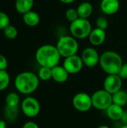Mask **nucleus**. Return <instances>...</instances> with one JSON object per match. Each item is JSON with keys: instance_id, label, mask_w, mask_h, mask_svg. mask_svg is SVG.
I'll use <instances>...</instances> for the list:
<instances>
[{"instance_id": "obj_30", "label": "nucleus", "mask_w": 127, "mask_h": 128, "mask_svg": "<svg viewBox=\"0 0 127 128\" xmlns=\"http://www.w3.org/2000/svg\"><path fill=\"white\" fill-rule=\"evenodd\" d=\"M121 121H122L124 124H127V111H124L123 117H122Z\"/></svg>"}, {"instance_id": "obj_21", "label": "nucleus", "mask_w": 127, "mask_h": 128, "mask_svg": "<svg viewBox=\"0 0 127 128\" xmlns=\"http://www.w3.org/2000/svg\"><path fill=\"white\" fill-rule=\"evenodd\" d=\"M10 75L7 70H0V92L5 90L10 84Z\"/></svg>"}, {"instance_id": "obj_32", "label": "nucleus", "mask_w": 127, "mask_h": 128, "mask_svg": "<svg viewBox=\"0 0 127 128\" xmlns=\"http://www.w3.org/2000/svg\"><path fill=\"white\" fill-rule=\"evenodd\" d=\"M0 128H6V123L0 118Z\"/></svg>"}, {"instance_id": "obj_3", "label": "nucleus", "mask_w": 127, "mask_h": 128, "mask_svg": "<svg viewBox=\"0 0 127 128\" xmlns=\"http://www.w3.org/2000/svg\"><path fill=\"white\" fill-rule=\"evenodd\" d=\"M100 65L108 75L119 74L124 64L121 56L114 51H106L100 58Z\"/></svg>"}, {"instance_id": "obj_26", "label": "nucleus", "mask_w": 127, "mask_h": 128, "mask_svg": "<svg viewBox=\"0 0 127 128\" xmlns=\"http://www.w3.org/2000/svg\"><path fill=\"white\" fill-rule=\"evenodd\" d=\"M96 26H97V28H99L100 29L106 31V29L109 26V20H107V18L104 16H99L96 20Z\"/></svg>"}, {"instance_id": "obj_15", "label": "nucleus", "mask_w": 127, "mask_h": 128, "mask_svg": "<svg viewBox=\"0 0 127 128\" xmlns=\"http://www.w3.org/2000/svg\"><path fill=\"white\" fill-rule=\"evenodd\" d=\"M106 111L107 116L112 121H121L124 112L122 106L115 104H112Z\"/></svg>"}, {"instance_id": "obj_17", "label": "nucleus", "mask_w": 127, "mask_h": 128, "mask_svg": "<svg viewBox=\"0 0 127 128\" xmlns=\"http://www.w3.org/2000/svg\"><path fill=\"white\" fill-rule=\"evenodd\" d=\"M33 5H34V0H16L15 1L16 10L22 15L28 11L32 10Z\"/></svg>"}, {"instance_id": "obj_9", "label": "nucleus", "mask_w": 127, "mask_h": 128, "mask_svg": "<svg viewBox=\"0 0 127 128\" xmlns=\"http://www.w3.org/2000/svg\"><path fill=\"white\" fill-rule=\"evenodd\" d=\"M84 65L88 68H94L100 63V56L93 47H87L83 50L81 55Z\"/></svg>"}, {"instance_id": "obj_10", "label": "nucleus", "mask_w": 127, "mask_h": 128, "mask_svg": "<svg viewBox=\"0 0 127 128\" xmlns=\"http://www.w3.org/2000/svg\"><path fill=\"white\" fill-rule=\"evenodd\" d=\"M83 65L84 64L81 56L77 55L65 58L63 63V67L69 74H76L80 72L83 68Z\"/></svg>"}, {"instance_id": "obj_33", "label": "nucleus", "mask_w": 127, "mask_h": 128, "mask_svg": "<svg viewBox=\"0 0 127 128\" xmlns=\"http://www.w3.org/2000/svg\"><path fill=\"white\" fill-rule=\"evenodd\" d=\"M97 128H110L109 126H107V125H105V124H103V125H100V126H99Z\"/></svg>"}, {"instance_id": "obj_24", "label": "nucleus", "mask_w": 127, "mask_h": 128, "mask_svg": "<svg viewBox=\"0 0 127 128\" xmlns=\"http://www.w3.org/2000/svg\"><path fill=\"white\" fill-rule=\"evenodd\" d=\"M65 17L70 22H73L76 21V20H78L79 18L77 10L74 9V8L67 9L66 10V13H65Z\"/></svg>"}, {"instance_id": "obj_16", "label": "nucleus", "mask_w": 127, "mask_h": 128, "mask_svg": "<svg viewBox=\"0 0 127 128\" xmlns=\"http://www.w3.org/2000/svg\"><path fill=\"white\" fill-rule=\"evenodd\" d=\"M22 20L26 26L34 27L40 23V17L37 12L31 10L22 15Z\"/></svg>"}, {"instance_id": "obj_22", "label": "nucleus", "mask_w": 127, "mask_h": 128, "mask_svg": "<svg viewBox=\"0 0 127 128\" xmlns=\"http://www.w3.org/2000/svg\"><path fill=\"white\" fill-rule=\"evenodd\" d=\"M37 76L43 81H48L52 79V68L46 67H40L38 70Z\"/></svg>"}, {"instance_id": "obj_31", "label": "nucleus", "mask_w": 127, "mask_h": 128, "mask_svg": "<svg viewBox=\"0 0 127 128\" xmlns=\"http://www.w3.org/2000/svg\"><path fill=\"white\" fill-rule=\"evenodd\" d=\"M59 1L62 3H64V4H70V3L74 2L76 0H59Z\"/></svg>"}, {"instance_id": "obj_29", "label": "nucleus", "mask_w": 127, "mask_h": 128, "mask_svg": "<svg viewBox=\"0 0 127 128\" xmlns=\"http://www.w3.org/2000/svg\"><path fill=\"white\" fill-rule=\"evenodd\" d=\"M22 128H40L39 126L34 122H28L25 123Z\"/></svg>"}, {"instance_id": "obj_14", "label": "nucleus", "mask_w": 127, "mask_h": 128, "mask_svg": "<svg viewBox=\"0 0 127 128\" xmlns=\"http://www.w3.org/2000/svg\"><path fill=\"white\" fill-rule=\"evenodd\" d=\"M69 75L70 74L63 66L57 65L52 68V79L58 83L67 82Z\"/></svg>"}, {"instance_id": "obj_27", "label": "nucleus", "mask_w": 127, "mask_h": 128, "mask_svg": "<svg viewBox=\"0 0 127 128\" xmlns=\"http://www.w3.org/2000/svg\"><path fill=\"white\" fill-rule=\"evenodd\" d=\"M7 68V60L6 57L0 54V70H6Z\"/></svg>"}, {"instance_id": "obj_4", "label": "nucleus", "mask_w": 127, "mask_h": 128, "mask_svg": "<svg viewBox=\"0 0 127 128\" xmlns=\"http://www.w3.org/2000/svg\"><path fill=\"white\" fill-rule=\"evenodd\" d=\"M56 47L61 57L67 58L76 55L79 50V44L73 36H61L56 44Z\"/></svg>"}, {"instance_id": "obj_13", "label": "nucleus", "mask_w": 127, "mask_h": 128, "mask_svg": "<svg viewBox=\"0 0 127 128\" xmlns=\"http://www.w3.org/2000/svg\"><path fill=\"white\" fill-rule=\"evenodd\" d=\"M106 38V31L96 27L95 28L92 29L88 37V39L90 43L93 46H100L104 43Z\"/></svg>"}, {"instance_id": "obj_6", "label": "nucleus", "mask_w": 127, "mask_h": 128, "mask_svg": "<svg viewBox=\"0 0 127 128\" xmlns=\"http://www.w3.org/2000/svg\"><path fill=\"white\" fill-rule=\"evenodd\" d=\"M92 105L97 110H106L112 104V94L104 89H100L91 95Z\"/></svg>"}, {"instance_id": "obj_12", "label": "nucleus", "mask_w": 127, "mask_h": 128, "mask_svg": "<svg viewBox=\"0 0 127 128\" xmlns=\"http://www.w3.org/2000/svg\"><path fill=\"white\" fill-rule=\"evenodd\" d=\"M119 0H102L100 8L102 11L107 15H113L120 9Z\"/></svg>"}, {"instance_id": "obj_7", "label": "nucleus", "mask_w": 127, "mask_h": 128, "mask_svg": "<svg viewBox=\"0 0 127 128\" xmlns=\"http://www.w3.org/2000/svg\"><path fill=\"white\" fill-rule=\"evenodd\" d=\"M21 110L25 116L28 118H34L40 113V104L34 97H27L22 102Z\"/></svg>"}, {"instance_id": "obj_2", "label": "nucleus", "mask_w": 127, "mask_h": 128, "mask_svg": "<svg viewBox=\"0 0 127 128\" xmlns=\"http://www.w3.org/2000/svg\"><path fill=\"white\" fill-rule=\"evenodd\" d=\"M40 79L37 74L30 71L19 73L14 80V86L16 91L22 94H31L39 86Z\"/></svg>"}, {"instance_id": "obj_8", "label": "nucleus", "mask_w": 127, "mask_h": 128, "mask_svg": "<svg viewBox=\"0 0 127 128\" xmlns=\"http://www.w3.org/2000/svg\"><path fill=\"white\" fill-rule=\"evenodd\" d=\"M72 102L73 107L81 112H88L93 107L91 96L85 92H79L75 94Z\"/></svg>"}, {"instance_id": "obj_23", "label": "nucleus", "mask_w": 127, "mask_h": 128, "mask_svg": "<svg viewBox=\"0 0 127 128\" xmlns=\"http://www.w3.org/2000/svg\"><path fill=\"white\" fill-rule=\"evenodd\" d=\"M3 33H4V35L8 38V39H14L17 37L18 35V31H17V28L12 26V25H8L4 30H3Z\"/></svg>"}, {"instance_id": "obj_25", "label": "nucleus", "mask_w": 127, "mask_h": 128, "mask_svg": "<svg viewBox=\"0 0 127 128\" xmlns=\"http://www.w3.org/2000/svg\"><path fill=\"white\" fill-rule=\"evenodd\" d=\"M8 25H10V18L8 15L0 11V30H4Z\"/></svg>"}, {"instance_id": "obj_20", "label": "nucleus", "mask_w": 127, "mask_h": 128, "mask_svg": "<svg viewBox=\"0 0 127 128\" xmlns=\"http://www.w3.org/2000/svg\"><path fill=\"white\" fill-rule=\"evenodd\" d=\"M20 99L19 96L16 92H10L5 98V103L7 107L16 108L19 104Z\"/></svg>"}, {"instance_id": "obj_34", "label": "nucleus", "mask_w": 127, "mask_h": 128, "mask_svg": "<svg viewBox=\"0 0 127 128\" xmlns=\"http://www.w3.org/2000/svg\"><path fill=\"white\" fill-rule=\"evenodd\" d=\"M121 128H127V124H124Z\"/></svg>"}, {"instance_id": "obj_18", "label": "nucleus", "mask_w": 127, "mask_h": 128, "mask_svg": "<svg viewBox=\"0 0 127 128\" xmlns=\"http://www.w3.org/2000/svg\"><path fill=\"white\" fill-rule=\"evenodd\" d=\"M76 10H77L79 18L88 19L92 14L94 8H93L92 4L90 2H84L79 5Z\"/></svg>"}, {"instance_id": "obj_11", "label": "nucleus", "mask_w": 127, "mask_h": 128, "mask_svg": "<svg viewBox=\"0 0 127 128\" xmlns=\"http://www.w3.org/2000/svg\"><path fill=\"white\" fill-rule=\"evenodd\" d=\"M122 83V79L118 74L107 75L103 82V89L111 94H113L121 89Z\"/></svg>"}, {"instance_id": "obj_1", "label": "nucleus", "mask_w": 127, "mask_h": 128, "mask_svg": "<svg viewBox=\"0 0 127 128\" xmlns=\"http://www.w3.org/2000/svg\"><path fill=\"white\" fill-rule=\"evenodd\" d=\"M61 55L56 47L51 44H45L40 46L35 53V59L40 67L52 68L58 65Z\"/></svg>"}, {"instance_id": "obj_28", "label": "nucleus", "mask_w": 127, "mask_h": 128, "mask_svg": "<svg viewBox=\"0 0 127 128\" xmlns=\"http://www.w3.org/2000/svg\"><path fill=\"white\" fill-rule=\"evenodd\" d=\"M118 75L122 80H127V62L124 63Z\"/></svg>"}, {"instance_id": "obj_5", "label": "nucleus", "mask_w": 127, "mask_h": 128, "mask_svg": "<svg viewBox=\"0 0 127 128\" xmlns=\"http://www.w3.org/2000/svg\"><path fill=\"white\" fill-rule=\"evenodd\" d=\"M92 31V26L88 19L79 18L76 21L70 22V32L71 35L76 39H85L88 38Z\"/></svg>"}, {"instance_id": "obj_19", "label": "nucleus", "mask_w": 127, "mask_h": 128, "mask_svg": "<svg viewBox=\"0 0 127 128\" xmlns=\"http://www.w3.org/2000/svg\"><path fill=\"white\" fill-rule=\"evenodd\" d=\"M112 101L113 104L124 107L127 104V92L121 89L120 91L113 94Z\"/></svg>"}]
</instances>
